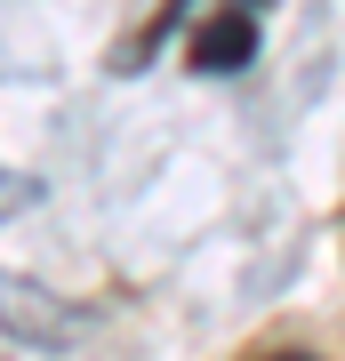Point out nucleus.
Returning <instances> with one entry per match:
<instances>
[{"label":"nucleus","mask_w":345,"mask_h":361,"mask_svg":"<svg viewBox=\"0 0 345 361\" xmlns=\"http://www.w3.org/2000/svg\"><path fill=\"white\" fill-rule=\"evenodd\" d=\"M193 73H241L249 56H257V16L249 8H233V16H209L201 40H193Z\"/></svg>","instance_id":"1"},{"label":"nucleus","mask_w":345,"mask_h":361,"mask_svg":"<svg viewBox=\"0 0 345 361\" xmlns=\"http://www.w3.org/2000/svg\"><path fill=\"white\" fill-rule=\"evenodd\" d=\"M257 361H321V353H257Z\"/></svg>","instance_id":"2"}]
</instances>
